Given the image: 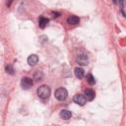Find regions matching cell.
Listing matches in <instances>:
<instances>
[{"instance_id":"6da1fadb","label":"cell","mask_w":126,"mask_h":126,"mask_svg":"<svg viewBox=\"0 0 126 126\" xmlns=\"http://www.w3.org/2000/svg\"><path fill=\"white\" fill-rule=\"evenodd\" d=\"M37 95L41 99H47L50 95V88L46 85H42L37 89Z\"/></svg>"},{"instance_id":"7a4b0ae2","label":"cell","mask_w":126,"mask_h":126,"mask_svg":"<svg viewBox=\"0 0 126 126\" xmlns=\"http://www.w3.org/2000/svg\"><path fill=\"white\" fill-rule=\"evenodd\" d=\"M55 98L58 99L59 101H64L68 97V92L65 88H59L55 91Z\"/></svg>"},{"instance_id":"3957f363","label":"cell","mask_w":126,"mask_h":126,"mask_svg":"<svg viewBox=\"0 0 126 126\" xmlns=\"http://www.w3.org/2000/svg\"><path fill=\"white\" fill-rule=\"evenodd\" d=\"M32 84H33L32 79H31V78H29V77H24V78H22V80H21V86H22V88H23L24 90H29V89H31L32 86Z\"/></svg>"},{"instance_id":"277c9868","label":"cell","mask_w":126,"mask_h":126,"mask_svg":"<svg viewBox=\"0 0 126 126\" xmlns=\"http://www.w3.org/2000/svg\"><path fill=\"white\" fill-rule=\"evenodd\" d=\"M76 61H77L78 64H80V65H82V66H85V65H87V64L89 63L88 55L85 54V53H81V54H79V55L77 56Z\"/></svg>"},{"instance_id":"5b68a950","label":"cell","mask_w":126,"mask_h":126,"mask_svg":"<svg viewBox=\"0 0 126 126\" xmlns=\"http://www.w3.org/2000/svg\"><path fill=\"white\" fill-rule=\"evenodd\" d=\"M73 101H74L75 103L79 104V105H85L86 102H87L85 96H84L83 94H75L74 97H73Z\"/></svg>"},{"instance_id":"8992f818","label":"cell","mask_w":126,"mask_h":126,"mask_svg":"<svg viewBox=\"0 0 126 126\" xmlns=\"http://www.w3.org/2000/svg\"><path fill=\"white\" fill-rule=\"evenodd\" d=\"M85 95V98H86V100H89V101H91V100H93L94 98V95H95V94H94V92L92 90V89H87L86 91H85V94H84Z\"/></svg>"},{"instance_id":"52a82bcc","label":"cell","mask_w":126,"mask_h":126,"mask_svg":"<svg viewBox=\"0 0 126 126\" xmlns=\"http://www.w3.org/2000/svg\"><path fill=\"white\" fill-rule=\"evenodd\" d=\"M59 115H60V117H61L62 119L68 120V119H70V118L72 117V112H71L70 110H67V109H62V110L60 111Z\"/></svg>"},{"instance_id":"ba28073f","label":"cell","mask_w":126,"mask_h":126,"mask_svg":"<svg viewBox=\"0 0 126 126\" xmlns=\"http://www.w3.org/2000/svg\"><path fill=\"white\" fill-rule=\"evenodd\" d=\"M38 62V56L36 54H32L28 57V63L31 66H34Z\"/></svg>"},{"instance_id":"9c48e42d","label":"cell","mask_w":126,"mask_h":126,"mask_svg":"<svg viewBox=\"0 0 126 126\" xmlns=\"http://www.w3.org/2000/svg\"><path fill=\"white\" fill-rule=\"evenodd\" d=\"M74 74L78 79H82L85 76V70L81 67H76L75 70H74Z\"/></svg>"},{"instance_id":"30bf717a","label":"cell","mask_w":126,"mask_h":126,"mask_svg":"<svg viewBox=\"0 0 126 126\" xmlns=\"http://www.w3.org/2000/svg\"><path fill=\"white\" fill-rule=\"evenodd\" d=\"M67 23H68L69 25H78V24L80 23V18L77 17V16L72 15V16L68 17V19H67Z\"/></svg>"},{"instance_id":"8fae6325","label":"cell","mask_w":126,"mask_h":126,"mask_svg":"<svg viewBox=\"0 0 126 126\" xmlns=\"http://www.w3.org/2000/svg\"><path fill=\"white\" fill-rule=\"evenodd\" d=\"M48 22H49V20H48L47 18L40 17V18L38 19V26H39V28H40V29H44V28L47 26Z\"/></svg>"},{"instance_id":"7c38bea8","label":"cell","mask_w":126,"mask_h":126,"mask_svg":"<svg viewBox=\"0 0 126 126\" xmlns=\"http://www.w3.org/2000/svg\"><path fill=\"white\" fill-rule=\"evenodd\" d=\"M86 79H87V82L90 85H94L95 84V79H94V77L92 74H88L87 77H86Z\"/></svg>"},{"instance_id":"4fadbf2b","label":"cell","mask_w":126,"mask_h":126,"mask_svg":"<svg viewBox=\"0 0 126 126\" xmlns=\"http://www.w3.org/2000/svg\"><path fill=\"white\" fill-rule=\"evenodd\" d=\"M6 72L10 75H14V68L12 67V65H7L6 66Z\"/></svg>"},{"instance_id":"5bb4252c","label":"cell","mask_w":126,"mask_h":126,"mask_svg":"<svg viewBox=\"0 0 126 126\" xmlns=\"http://www.w3.org/2000/svg\"><path fill=\"white\" fill-rule=\"evenodd\" d=\"M52 15H54L53 17H55V18H56V17H58L60 14H59V13H57V12H55V13H54V12H52Z\"/></svg>"}]
</instances>
